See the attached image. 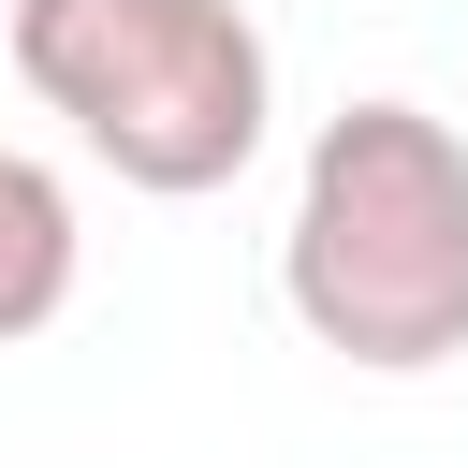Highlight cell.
<instances>
[{
    "mask_svg": "<svg viewBox=\"0 0 468 468\" xmlns=\"http://www.w3.org/2000/svg\"><path fill=\"white\" fill-rule=\"evenodd\" d=\"M278 292L366 380L453 366L468 351V132L424 102H336L292 176Z\"/></svg>",
    "mask_w": 468,
    "mask_h": 468,
    "instance_id": "cell-1",
    "label": "cell"
},
{
    "mask_svg": "<svg viewBox=\"0 0 468 468\" xmlns=\"http://www.w3.org/2000/svg\"><path fill=\"white\" fill-rule=\"evenodd\" d=\"M0 44L29 73V102L73 117V146L117 190L205 205L263 161L278 58L234 0H0Z\"/></svg>",
    "mask_w": 468,
    "mask_h": 468,
    "instance_id": "cell-2",
    "label": "cell"
},
{
    "mask_svg": "<svg viewBox=\"0 0 468 468\" xmlns=\"http://www.w3.org/2000/svg\"><path fill=\"white\" fill-rule=\"evenodd\" d=\"M73 263H88L73 190H58L29 146H0V351H15V336H44V322L73 307Z\"/></svg>",
    "mask_w": 468,
    "mask_h": 468,
    "instance_id": "cell-3",
    "label": "cell"
}]
</instances>
